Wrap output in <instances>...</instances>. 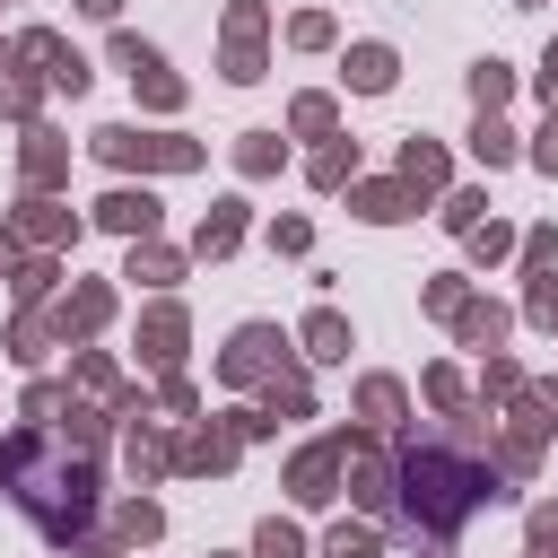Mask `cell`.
<instances>
[{"label":"cell","instance_id":"obj_8","mask_svg":"<svg viewBox=\"0 0 558 558\" xmlns=\"http://www.w3.org/2000/svg\"><path fill=\"white\" fill-rule=\"evenodd\" d=\"M96 218H105L113 235H131V244H148V235H157V192H148V183H140V192L122 183V192H105V201H96Z\"/></svg>","mask_w":558,"mask_h":558},{"label":"cell","instance_id":"obj_38","mask_svg":"<svg viewBox=\"0 0 558 558\" xmlns=\"http://www.w3.org/2000/svg\"><path fill=\"white\" fill-rule=\"evenodd\" d=\"M44 340H52V323H35V314H17V331H9V349H17V357H26V366H35V357H44Z\"/></svg>","mask_w":558,"mask_h":558},{"label":"cell","instance_id":"obj_24","mask_svg":"<svg viewBox=\"0 0 558 558\" xmlns=\"http://www.w3.org/2000/svg\"><path fill=\"white\" fill-rule=\"evenodd\" d=\"M471 157H480V166H514V131H506L497 113H480V122H471Z\"/></svg>","mask_w":558,"mask_h":558},{"label":"cell","instance_id":"obj_9","mask_svg":"<svg viewBox=\"0 0 558 558\" xmlns=\"http://www.w3.org/2000/svg\"><path fill=\"white\" fill-rule=\"evenodd\" d=\"M183 331H192V323H183L174 296L148 305V314H140V357H148V366H174V357H183Z\"/></svg>","mask_w":558,"mask_h":558},{"label":"cell","instance_id":"obj_36","mask_svg":"<svg viewBox=\"0 0 558 558\" xmlns=\"http://www.w3.org/2000/svg\"><path fill=\"white\" fill-rule=\"evenodd\" d=\"M480 209H488V192H453V201H445V227H453V235H471V227H488Z\"/></svg>","mask_w":558,"mask_h":558},{"label":"cell","instance_id":"obj_20","mask_svg":"<svg viewBox=\"0 0 558 558\" xmlns=\"http://www.w3.org/2000/svg\"><path fill=\"white\" fill-rule=\"evenodd\" d=\"M357 418H366V436H375V427H401V384H392V375H366V384H357Z\"/></svg>","mask_w":558,"mask_h":558},{"label":"cell","instance_id":"obj_37","mask_svg":"<svg viewBox=\"0 0 558 558\" xmlns=\"http://www.w3.org/2000/svg\"><path fill=\"white\" fill-rule=\"evenodd\" d=\"M78 384H87V392H113V401H122V375H113V357H105V349H87V357H78Z\"/></svg>","mask_w":558,"mask_h":558},{"label":"cell","instance_id":"obj_42","mask_svg":"<svg viewBox=\"0 0 558 558\" xmlns=\"http://www.w3.org/2000/svg\"><path fill=\"white\" fill-rule=\"evenodd\" d=\"M549 253H558V235H549V227H532V235H523V270H532V279H549Z\"/></svg>","mask_w":558,"mask_h":558},{"label":"cell","instance_id":"obj_11","mask_svg":"<svg viewBox=\"0 0 558 558\" xmlns=\"http://www.w3.org/2000/svg\"><path fill=\"white\" fill-rule=\"evenodd\" d=\"M17 235H35V244H70V235H78V218H70L52 192H26V201H17Z\"/></svg>","mask_w":558,"mask_h":558},{"label":"cell","instance_id":"obj_3","mask_svg":"<svg viewBox=\"0 0 558 558\" xmlns=\"http://www.w3.org/2000/svg\"><path fill=\"white\" fill-rule=\"evenodd\" d=\"M340 471H349V427L323 436V445H305V453L288 462V497H296V506H331V497H340Z\"/></svg>","mask_w":558,"mask_h":558},{"label":"cell","instance_id":"obj_48","mask_svg":"<svg viewBox=\"0 0 558 558\" xmlns=\"http://www.w3.org/2000/svg\"><path fill=\"white\" fill-rule=\"evenodd\" d=\"M532 323H549V331H558V279H532Z\"/></svg>","mask_w":558,"mask_h":558},{"label":"cell","instance_id":"obj_31","mask_svg":"<svg viewBox=\"0 0 558 558\" xmlns=\"http://www.w3.org/2000/svg\"><path fill=\"white\" fill-rule=\"evenodd\" d=\"M480 392H488V401H514V392H523V366L488 349V366H480Z\"/></svg>","mask_w":558,"mask_h":558},{"label":"cell","instance_id":"obj_45","mask_svg":"<svg viewBox=\"0 0 558 558\" xmlns=\"http://www.w3.org/2000/svg\"><path fill=\"white\" fill-rule=\"evenodd\" d=\"M471 296H462V279H427V314H462Z\"/></svg>","mask_w":558,"mask_h":558},{"label":"cell","instance_id":"obj_39","mask_svg":"<svg viewBox=\"0 0 558 558\" xmlns=\"http://www.w3.org/2000/svg\"><path fill=\"white\" fill-rule=\"evenodd\" d=\"M61 445H87V453H96V445H105V418H96V410H70V418H61Z\"/></svg>","mask_w":558,"mask_h":558},{"label":"cell","instance_id":"obj_27","mask_svg":"<svg viewBox=\"0 0 558 558\" xmlns=\"http://www.w3.org/2000/svg\"><path fill=\"white\" fill-rule=\"evenodd\" d=\"M35 105H44V78H26V70H0V113L35 122Z\"/></svg>","mask_w":558,"mask_h":558},{"label":"cell","instance_id":"obj_6","mask_svg":"<svg viewBox=\"0 0 558 558\" xmlns=\"http://www.w3.org/2000/svg\"><path fill=\"white\" fill-rule=\"evenodd\" d=\"M9 61H44V78H52V87H70V96L87 87V61H78V52H70L52 26H26V35L9 44Z\"/></svg>","mask_w":558,"mask_h":558},{"label":"cell","instance_id":"obj_53","mask_svg":"<svg viewBox=\"0 0 558 558\" xmlns=\"http://www.w3.org/2000/svg\"><path fill=\"white\" fill-rule=\"evenodd\" d=\"M78 9H87V17H122V0H78Z\"/></svg>","mask_w":558,"mask_h":558},{"label":"cell","instance_id":"obj_33","mask_svg":"<svg viewBox=\"0 0 558 558\" xmlns=\"http://www.w3.org/2000/svg\"><path fill=\"white\" fill-rule=\"evenodd\" d=\"M253 558H305V541H296V523H279V514H270V523L253 532Z\"/></svg>","mask_w":558,"mask_h":558},{"label":"cell","instance_id":"obj_21","mask_svg":"<svg viewBox=\"0 0 558 558\" xmlns=\"http://www.w3.org/2000/svg\"><path fill=\"white\" fill-rule=\"evenodd\" d=\"M514 427L523 436H558V384H523L514 392Z\"/></svg>","mask_w":558,"mask_h":558},{"label":"cell","instance_id":"obj_40","mask_svg":"<svg viewBox=\"0 0 558 558\" xmlns=\"http://www.w3.org/2000/svg\"><path fill=\"white\" fill-rule=\"evenodd\" d=\"M523 558H558V506H532V549Z\"/></svg>","mask_w":558,"mask_h":558},{"label":"cell","instance_id":"obj_47","mask_svg":"<svg viewBox=\"0 0 558 558\" xmlns=\"http://www.w3.org/2000/svg\"><path fill=\"white\" fill-rule=\"evenodd\" d=\"M270 244H279V253H305V244H314V227H305V218H279V227H270Z\"/></svg>","mask_w":558,"mask_h":558},{"label":"cell","instance_id":"obj_22","mask_svg":"<svg viewBox=\"0 0 558 558\" xmlns=\"http://www.w3.org/2000/svg\"><path fill=\"white\" fill-rule=\"evenodd\" d=\"M122 462H131L140 480H157V471H174V445H166V436H148V427L131 418V436H122Z\"/></svg>","mask_w":558,"mask_h":558},{"label":"cell","instance_id":"obj_13","mask_svg":"<svg viewBox=\"0 0 558 558\" xmlns=\"http://www.w3.org/2000/svg\"><path fill=\"white\" fill-rule=\"evenodd\" d=\"M357 96H384L392 78H401V61H392V44H349V70H340Z\"/></svg>","mask_w":558,"mask_h":558},{"label":"cell","instance_id":"obj_35","mask_svg":"<svg viewBox=\"0 0 558 558\" xmlns=\"http://www.w3.org/2000/svg\"><path fill=\"white\" fill-rule=\"evenodd\" d=\"M288 44H296V52H323V44H331V17H323V9L288 17Z\"/></svg>","mask_w":558,"mask_h":558},{"label":"cell","instance_id":"obj_43","mask_svg":"<svg viewBox=\"0 0 558 558\" xmlns=\"http://www.w3.org/2000/svg\"><path fill=\"white\" fill-rule=\"evenodd\" d=\"M427 401H436V410H462V375H453V366H427Z\"/></svg>","mask_w":558,"mask_h":558},{"label":"cell","instance_id":"obj_14","mask_svg":"<svg viewBox=\"0 0 558 558\" xmlns=\"http://www.w3.org/2000/svg\"><path fill=\"white\" fill-rule=\"evenodd\" d=\"M61 166H70V148H61V131H26V192H52L61 183Z\"/></svg>","mask_w":558,"mask_h":558},{"label":"cell","instance_id":"obj_26","mask_svg":"<svg viewBox=\"0 0 558 558\" xmlns=\"http://www.w3.org/2000/svg\"><path fill=\"white\" fill-rule=\"evenodd\" d=\"M157 523H166V514H157L148 497H122V506H113V541H131V549H140V541H157Z\"/></svg>","mask_w":558,"mask_h":558},{"label":"cell","instance_id":"obj_19","mask_svg":"<svg viewBox=\"0 0 558 558\" xmlns=\"http://www.w3.org/2000/svg\"><path fill=\"white\" fill-rule=\"evenodd\" d=\"M122 279H140V288H174V279H183V253H166V244L148 235V244H131V270H122Z\"/></svg>","mask_w":558,"mask_h":558},{"label":"cell","instance_id":"obj_16","mask_svg":"<svg viewBox=\"0 0 558 558\" xmlns=\"http://www.w3.org/2000/svg\"><path fill=\"white\" fill-rule=\"evenodd\" d=\"M305 357H314V366H340V357H349V323H340L331 305L305 314Z\"/></svg>","mask_w":558,"mask_h":558},{"label":"cell","instance_id":"obj_1","mask_svg":"<svg viewBox=\"0 0 558 558\" xmlns=\"http://www.w3.org/2000/svg\"><path fill=\"white\" fill-rule=\"evenodd\" d=\"M471 445H480V427H436V436H410V445H401V462H392L401 541H445V532H462L480 506L506 497L497 462H480Z\"/></svg>","mask_w":558,"mask_h":558},{"label":"cell","instance_id":"obj_41","mask_svg":"<svg viewBox=\"0 0 558 558\" xmlns=\"http://www.w3.org/2000/svg\"><path fill=\"white\" fill-rule=\"evenodd\" d=\"M497 253H514V235L488 218V227H471V262H497Z\"/></svg>","mask_w":558,"mask_h":558},{"label":"cell","instance_id":"obj_32","mask_svg":"<svg viewBox=\"0 0 558 558\" xmlns=\"http://www.w3.org/2000/svg\"><path fill=\"white\" fill-rule=\"evenodd\" d=\"M305 401H314V392H305V375H270V392H262V410H270V418H279V410H288V418H305Z\"/></svg>","mask_w":558,"mask_h":558},{"label":"cell","instance_id":"obj_10","mask_svg":"<svg viewBox=\"0 0 558 558\" xmlns=\"http://www.w3.org/2000/svg\"><path fill=\"white\" fill-rule=\"evenodd\" d=\"M105 314H113V288H96V279H87V288H70V296H61L52 331H61V340H87V331H105Z\"/></svg>","mask_w":558,"mask_h":558},{"label":"cell","instance_id":"obj_28","mask_svg":"<svg viewBox=\"0 0 558 558\" xmlns=\"http://www.w3.org/2000/svg\"><path fill=\"white\" fill-rule=\"evenodd\" d=\"M314 183H323V192H340V183H357V148H349V140H331V148L314 157Z\"/></svg>","mask_w":558,"mask_h":558},{"label":"cell","instance_id":"obj_29","mask_svg":"<svg viewBox=\"0 0 558 558\" xmlns=\"http://www.w3.org/2000/svg\"><path fill=\"white\" fill-rule=\"evenodd\" d=\"M52 279H61V262H52V253H35V262H17V279H9V288H17V305H35V296H52Z\"/></svg>","mask_w":558,"mask_h":558},{"label":"cell","instance_id":"obj_44","mask_svg":"<svg viewBox=\"0 0 558 558\" xmlns=\"http://www.w3.org/2000/svg\"><path fill=\"white\" fill-rule=\"evenodd\" d=\"M331 558H375V532H357V523H331Z\"/></svg>","mask_w":558,"mask_h":558},{"label":"cell","instance_id":"obj_46","mask_svg":"<svg viewBox=\"0 0 558 558\" xmlns=\"http://www.w3.org/2000/svg\"><path fill=\"white\" fill-rule=\"evenodd\" d=\"M532 166H541V174H558V113L532 131Z\"/></svg>","mask_w":558,"mask_h":558},{"label":"cell","instance_id":"obj_23","mask_svg":"<svg viewBox=\"0 0 558 558\" xmlns=\"http://www.w3.org/2000/svg\"><path fill=\"white\" fill-rule=\"evenodd\" d=\"M471 96H480V113H497V105L514 96V70H506L497 52H488V61H471Z\"/></svg>","mask_w":558,"mask_h":558},{"label":"cell","instance_id":"obj_52","mask_svg":"<svg viewBox=\"0 0 558 558\" xmlns=\"http://www.w3.org/2000/svg\"><path fill=\"white\" fill-rule=\"evenodd\" d=\"M78 558H122V549L113 541H78Z\"/></svg>","mask_w":558,"mask_h":558},{"label":"cell","instance_id":"obj_17","mask_svg":"<svg viewBox=\"0 0 558 558\" xmlns=\"http://www.w3.org/2000/svg\"><path fill=\"white\" fill-rule=\"evenodd\" d=\"M401 183H410L418 201L445 192V148H436V140H410V148H401Z\"/></svg>","mask_w":558,"mask_h":558},{"label":"cell","instance_id":"obj_5","mask_svg":"<svg viewBox=\"0 0 558 558\" xmlns=\"http://www.w3.org/2000/svg\"><path fill=\"white\" fill-rule=\"evenodd\" d=\"M279 349H288V340H279L270 323H244V331L227 340V357H218V375H227V384H270V366H279Z\"/></svg>","mask_w":558,"mask_h":558},{"label":"cell","instance_id":"obj_18","mask_svg":"<svg viewBox=\"0 0 558 558\" xmlns=\"http://www.w3.org/2000/svg\"><path fill=\"white\" fill-rule=\"evenodd\" d=\"M244 244V201H218L209 218H201V235H192V253H235Z\"/></svg>","mask_w":558,"mask_h":558},{"label":"cell","instance_id":"obj_50","mask_svg":"<svg viewBox=\"0 0 558 558\" xmlns=\"http://www.w3.org/2000/svg\"><path fill=\"white\" fill-rule=\"evenodd\" d=\"M17 262H26L17 253V227H0V279H17Z\"/></svg>","mask_w":558,"mask_h":558},{"label":"cell","instance_id":"obj_30","mask_svg":"<svg viewBox=\"0 0 558 558\" xmlns=\"http://www.w3.org/2000/svg\"><path fill=\"white\" fill-rule=\"evenodd\" d=\"M235 166H244V174H279V131H244Z\"/></svg>","mask_w":558,"mask_h":558},{"label":"cell","instance_id":"obj_4","mask_svg":"<svg viewBox=\"0 0 558 558\" xmlns=\"http://www.w3.org/2000/svg\"><path fill=\"white\" fill-rule=\"evenodd\" d=\"M113 70H131V87H140L157 113H174V105H183V78L157 61V44H140V35H113Z\"/></svg>","mask_w":558,"mask_h":558},{"label":"cell","instance_id":"obj_54","mask_svg":"<svg viewBox=\"0 0 558 558\" xmlns=\"http://www.w3.org/2000/svg\"><path fill=\"white\" fill-rule=\"evenodd\" d=\"M514 9H541V0H514Z\"/></svg>","mask_w":558,"mask_h":558},{"label":"cell","instance_id":"obj_51","mask_svg":"<svg viewBox=\"0 0 558 558\" xmlns=\"http://www.w3.org/2000/svg\"><path fill=\"white\" fill-rule=\"evenodd\" d=\"M541 96H549V113H558V44L541 52Z\"/></svg>","mask_w":558,"mask_h":558},{"label":"cell","instance_id":"obj_15","mask_svg":"<svg viewBox=\"0 0 558 558\" xmlns=\"http://www.w3.org/2000/svg\"><path fill=\"white\" fill-rule=\"evenodd\" d=\"M410 201H418L410 183H349V209H357V218H375V227L410 218Z\"/></svg>","mask_w":558,"mask_h":558},{"label":"cell","instance_id":"obj_2","mask_svg":"<svg viewBox=\"0 0 558 558\" xmlns=\"http://www.w3.org/2000/svg\"><path fill=\"white\" fill-rule=\"evenodd\" d=\"M96 157H105V166H148V174H192V166H201V140H174V131H131V122H105V131H96Z\"/></svg>","mask_w":558,"mask_h":558},{"label":"cell","instance_id":"obj_7","mask_svg":"<svg viewBox=\"0 0 558 558\" xmlns=\"http://www.w3.org/2000/svg\"><path fill=\"white\" fill-rule=\"evenodd\" d=\"M227 78H262V0H235L227 9Z\"/></svg>","mask_w":558,"mask_h":558},{"label":"cell","instance_id":"obj_25","mask_svg":"<svg viewBox=\"0 0 558 558\" xmlns=\"http://www.w3.org/2000/svg\"><path fill=\"white\" fill-rule=\"evenodd\" d=\"M453 331H462L471 349H497V340H506V305H462V314H453Z\"/></svg>","mask_w":558,"mask_h":558},{"label":"cell","instance_id":"obj_49","mask_svg":"<svg viewBox=\"0 0 558 558\" xmlns=\"http://www.w3.org/2000/svg\"><path fill=\"white\" fill-rule=\"evenodd\" d=\"M26 418H61V384H35L26 392Z\"/></svg>","mask_w":558,"mask_h":558},{"label":"cell","instance_id":"obj_12","mask_svg":"<svg viewBox=\"0 0 558 558\" xmlns=\"http://www.w3.org/2000/svg\"><path fill=\"white\" fill-rule=\"evenodd\" d=\"M227 462H235V418L227 427H192L174 445V471H227Z\"/></svg>","mask_w":558,"mask_h":558},{"label":"cell","instance_id":"obj_34","mask_svg":"<svg viewBox=\"0 0 558 558\" xmlns=\"http://www.w3.org/2000/svg\"><path fill=\"white\" fill-rule=\"evenodd\" d=\"M288 122H296L305 140H331V96H296V105H288Z\"/></svg>","mask_w":558,"mask_h":558}]
</instances>
